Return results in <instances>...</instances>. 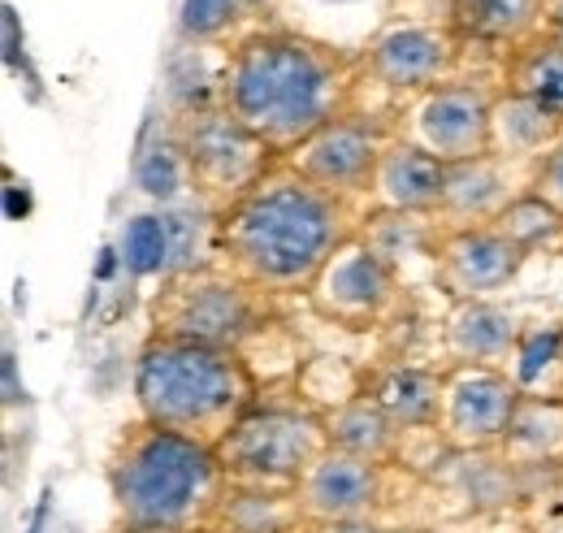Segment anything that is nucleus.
<instances>
[{"label":"nucleus","mask_w":563,"mask_h":533,"mask_svg":"<svg viewBox=\"0 0 563 533\" xmlns=\"http://www.w3.org/2000/svg\"><path fill=\"white\" fill-rule=\"evenodd\" d=\"M364 83L360 53L303 31H247L217 69V105L256 131L278 156L352 109Z\"/></svg>","instance_id":"nucleus-1"},{"label":"nucleus","mask_w":563,"mask_h":533,"mask_svg":"<svg viewBox=\"0 0 563 533\" xmlns=\"http://www.w3.org/2000/svg\"><path fill=\"white\" fill-rule=\"evenodd\" d=\"M364 208L278 165L221 217V265L265 295H308L325 261L360 235Z\"/></svg>","instance_id":"nucleus-2"},{"label":"nucleus","mask_w":563,"mask_h":533,"mask_svg":"<svg viewBox=\"0 0 563 533\" xmlns=\"http://www.w3.org/2000/svg\"><path fill=\"white\" fill-rule=\"evenodd\" d=\"M230 490L217 447L135 416L109 452V494L118 525L212 533Z\"/></svg>","instance_id":"nucleus-3"},{"label":"nucleus","mask_w":563,"mask_h":533,"mask_svg":"<svg viewBox=\"0 0 563 533\" xmlns=\"http://www.w3.org/2000/svg\"><path fill=\"white\" fill-rule=\"evenodd\" d=\"M140 416L217 447L256 403L261 378L234 347H209L187 338H152L135 356Z\"/></svg>","instance_id":"nucleus-4"},{"label":"nucleus","mask_w":563,"mask_h":533,"mask_svg":"<svg viewBox=\"0 0 563 533\" xmlns=\"http://www.w3.org/2000/svg\"><path fill=\"white\" fill-rule=\"evenodd\" d=\"M274 295L256 291L225 265L196 273H165L152 295V338H187L243 351L247 338L269 326Z\"/></svg>","instance_id":"nucleus-5"},{"label":"nucleus","mask_w":563,"mask_h":533,"mask_svg":"<svg viewBox=\"0 0 563 533\" xmlns=\"http://www.w3.org/2000/svg\"><path fill=\"white\" fill-rule=\"evenodd\" d=\"M330 452L325 412L308 403H256L221 443L217 456L230 481L299 486L303 472Z\"/></svg>","instance_id":"nucleus-6"},{"label":"nucleus","mask_w":563,"mask_h":533,"mask_svg":"<svg viewBox=\"0 0 563 533\" xmlns=\"http://www.w3.org/2000/svg\"><path fill=\"white\" fill-rule=\"evenodd\" d=\"M169 134L187 161L191 174V196L209 204L212 213H225L234 200H243L282 156L261 139L247 131L234 113H225L221 105H205V109H183Z\"/></svg>","instance_id":"nucleus-7"},{"label":"nucleus","mask_w":563,"mask_h":533,"mask_svg":"<svg viewBox=\"0 0 563 533\" xmlns=\"http://www.w3.org/2000/svg\"><path fill=\"white\" fill-rule=\"evenodd\" d=\"M520 378L498 365H446L438 438L455 456H494L520 407Z\"/></svg>","instance_id":"nucleus-8"},{"label":"nucleus","mask_w":563,"mask_h":533,"mask_svg":"<svg viewBox=\"0 0 563 533\" xmlns=\"http://www.w3.org/2000/svg\"><path fill=\"white\" fill-rule=\"evenodd\" d=\"M395 134L399 131L390 122H377L360 109H347L343 118L308 134L295 152H286V165L339 200L368 204L377 165H382L386 148L395 143Z\"/></svg>","instance_id":"nucleus-9"},{"label":"nucleus","mask_w":563,"mask_h":533,"mask_svg":"<svg viewBox=\"0 0 563 533\" xmlns=\"http://www.w3.org/2000/svg\"><path fill=\"white\" fill-rule=\"evenodd\" d=\"M308 308L343 330H373L382 326L399 300H404V273L390 265L386 257H377L360 235L347 239L325 269L317 273V282L308 286Z\"/></svg>","instance_id":"nucleus-10"},{"label":"nucleus","mask_w":563,"mask_h":533,"mask_svg":"<svg viewBox=\"0 0 563 533\" xmlns=\"http://www.w3.org/2000/svg\"><path fill=\"white\" fill-rule=\"evenodd\" d=\"M494 100L498 87H486L477 78H446L412 100L404 139L421 143L446 165L477 161L494 152Z\"/></svg>","instance_id":"nucleus-11"},{"label":"nucleus","mask_w":563,"mask_h":533,"mask_svg":"<svg viewBox=\"0 0 563 533\" xmlns=\"http://www.w3.org/2000/svg\"><path fill=\"white\" fill-rule=\"evenodd\" d=\"M468 40L451 26V22H404L382 31L364 53V78L377 83L390 96H408L417 100L429 87L460 78L455 69L464 62Z\"/></svg>","instance_id":"nucleus-12"},{"label":"nucleus","mask_w":563,"mask_h":533,"mask_svg":"<svg viewBox=\"0 0 563 533\" xmlns=\"http://www.w3.org/2000/svg\"><path fill=\"white\" fill-rule=\"evenodd\" d=\"M529 252L516 248L498 226L473 230H442L433 248V282L446 291V300H494L516 282Z\"/></svg>","instance_id":"nucleus-13"},{"label":"nucleus","mask_w":563,"mask_h":533,"mask_svg":"<svg viewBox=\"0 0 563 533\" xmlns=\"http://www.w3.org/2000/svg\"><path fill=\"white\" fill-rule=\"evenodd\" d=\"M299 508L308 525H334V521H373L386 508V465L360 460L343 452H325L317 465L303 472Z\"/></svg>","instance_id":"nucleus-14"},{"label":"nucleus","mask_w":563,"mask_h":533,"mask_svg":"<svg viewBox=\"0 0 563 533\" xmlns=\"http://www.w3.org/2000/svg\"><path fill=\"white\" fill-rule=\"evenodd\" d=\"M525 192V187H520ZM511 187V161L503 156H477L446 165V192L433 213L438 230H473V226H494L498 213L520 196Z\"/></svg>","instance_id":"nucleus-15"},{"label":"nucleus","mask_w":563,"mask_h":533,"mask_svg":"<svg viewBox=\"0 0 563 533\" xmlns=\"http://www.w3.org/2000/svg\"><path fill=\"white\" fill-rule=\"evenodd\" d=\"M520 342H525L520 317L511 308H503L498 300H455L446 308L442 347H446L451 365H498V369H507V360H516Z\"/></svg>","instance_id":"nucleus-16"},{"label":"nucleus","mask_w":563,"mask_h":533,"mask_svg":"<svg viewBox=\"0 0 563 533\" xmlns=\"http://www.w3.org/2000/svg\"><path fill=\"white\" fill-rule=\"evenodd\" d=\"M446 192V161H438L433 152H424L421 143L395 134V143L386 148L373 192H368V208H386V213H417V217H433Z\"/></svg>","instance_id":"nucleus-17"},{"label":"nucleus","mask_w":563,"mask_h":533,"mask_svg":"<svg viewBox=\"0 0 563 533\" xmlns=\"http://www.w3.org/2000/svg\"><path fill=\"white\" fill-rule=\"evenodd\" d=\"M364 391L399 425V434H438L442 416V373L421 365H386L364 378Z\"/></svg>","instance_id":"nucleus-18"},{"label":"nucleus","mask_w":563,"mask_h":533,"mask_svg":"<svg viewBox=\"0 0 563 533\" xmlns=\"http://www.w3.org/2000/svg\"><path fill=\"white\" fill-rule=\"evenodd\" d=\"M560 143L563 113L529 100V96H516V91L498 87V100H494V156H503L511 165H538Z\"/></svg>","instance_id":"nucleus-19"},{"label":"nucleus","mask_w":563,"mask_h":533,"mask_svg":"<svg viewBox=\"0 0 563 533\" xmlns=\"http://www.w3.org/2000/svg\"><path fill=\"white\" fill-rule=\"evenodd\" d=\"M321 412H325V434H330L334 452L360 456V460H377V465L395 460L404 434L364 387L343 395V400H334V407H321Z\"/></svg>","instance_id":"nucleus-20"},{"label":"nucleus","mask_w":563,"mask_h":533,"mask_svg":"<svg viewBox=\"0 0 563 533\" xmlns=\"http://www.w3.org/2000/svg\"><path fill=\"white\" fill-rule=\"evenodd\" d=\"M547 0H451V26L468 44L486 48H516L542 31Z\"/></svg>","instance_id":"nucleus-21"},{"label":"nucleus","mask_w":563,"mask_h":533,"mask_svg":"<svg viewBox=\"0 0 563 533\" xmlns=\"http://www.w3.org/2000/svg\"><path fill=\"white\" fill-rule=\"evenodd\" d=\"M308 525L303 508H299V490L295 486H243L230 481L212 533H286Z\"/></svg>","instance_id":"nucleus-22"},{"label":"nucleus","mask_w":563,"mask_h":533,"mask_svg":"<svg viewBox=\"0 0 563 533\" xmlns=\"http://www.w3.org/2000/svg\"><path fill=\"white\" fill-rule=\"evenodd\" d=\"M511 468H560L563 465V395H520L511 429L498 447Z\"/></svg>","instance_id":"nucleus-23"},{"label":"nucleus","mask_w":563,"mask_h":533,"mask_svg":"<svg viewBox=\"0 0 563 533\" xmlns=\"http://www.w3.org/2000/svg\"><path fill=\"white\" fill-rule=\"evenodd\" d=\"M503 91H516V96H529L547 109L563 113V40L538 31L533 40L507 48L503 57Z\"/></svg>","instance_id":"nucleus-24"},{"label":"nucleus","mask_w":563,"mask_h":533,"mask_svg":"<svg viewBox=\"0 0 563 533\" xmlns=\"http://www.w3.org/2000/svg\"><path fill=\"white\" fill-rule=\"evenodd\" d=\"M494 226H498L516 248H525L529 257H533L538 248H563V213L555 204L542 200V196H533L529 187L498 213Z\"/></svg>","instance_id":"nucleus-25"},{"label":"nucleus","mask_w":563,"mask_h":533,"mask_svg":"<svg viewBox=\"0 0 563 533\" xmlns=\"http://www.w3.org/2000/svg\"><path fill=\"white\" fill-rule=\"evenodd\" d=\"M135 183H140L143 196L161 200L165 208H174L183 192H191V174H187V161L174 143V134L165 131V139L156 148H143V156L135 161Z\"/></svg>","instance_id":"nucleus-26"},{"label":"nucleus","mask_w":563,"mask_h":533,"mask_svg":"<svg viewBox=\"0 0 563 533\" xmlns=\"http://www.w3.org/2000/svg\"><path fill=\"white\" fill-rule=\"evenodd\" d=\"M122 265L135 278H165L169 273V230L161 213H140L122 226Z\"/></svg>","instance_id":"nucleus-27"},{"label":"nucleus","mask_w":563,"mask_h":533,"mask_svg":"<svg viewBox=\"0 0 563 533\" xmlns=\"http://www.w3.org/2000/svg\"><path fill=\"white\" fill-rule=\"evenodd\" d=\"M239 0H183V9H178V31H183V40L187 44H196V48H205L212 40H221L234 22H239Z\"/></svg>","instance_id":"nucleus-28"},{"label":"nucleus","mask_w":563,"mask_h":533,"mask_svg":"<svg viewBox=\"0 0 563 533\" xmlns=\"http://www.w3.org/2000/svg\"><path fill=\"white\" fill-rule=\"evenodd\" d=\"M533 196H542L547 204H555L563 213V143L551 148L538 165H529V183H525Z\"/></svg>","instance_id":"nucleus-29"},{"label":"nucleus","mask_w":563,"mask_h":533,"mask_svg":"<svg viewBox=\"0 0 563 533\" xmlns=\"http://www.w3.org/2000/svg\"><path fill=\"white\" fill-rule=\"evenodd\" d=\"M312 533H399L395 525H386L382 516L373 521H334V525H312Z\"/></svg>","instance_id":"nucleus-30"},{"label":"nucleus","mask_w":563,"mask_h":533,"mask_svg":"<svg viewBox=\"0 0 563 533\" xmlns=\"http://www.w3.org/2000/svg\"><path fill=\"white\" fill-rule=\"evenodd\" d=\"M542 31L563 40V0H547V18H542Z\"/></svg>","instance_id":"nucleus-31"},{"label":"nucleus","mask_w":563,"mask_h":533,"mask_svg":"<svg viewBox=\"0 0 563 533\" xmlns=\"http://www.w3.org/2000/svg\"><path fill=\"white\" fill-rule=\"evenodd\" d=\"M113 533H191V530H140V525H113Z\"/></svg>","instance_id":"nucleus-32"},{"label":"nucleus","mask_w":563,"mask_h":533,"mask_svg":"<svg viewBox=\"0 0 563 533\" xmlns=\"http://www.w3.org/2000/svg\"><path fill=\"white\" fill-rule=\"evenodd\" d=\"M286 533H312V525H299V530H286Z\"/></svg>","instance_id":"nucleus-33"},{"label":"nucleus","mask_w":563,"mask_h":533,"mask_svg":"<svg viewBox=\"0 0 563 533\" xmlns=\"http://www.w3.org/2000/svg\"><path fill=\"white\" fill-rule=\"evenodd\" d=\"M560 395H563V387H560Z\"/></svg>","instance_id":"nucleus-34"},{"label":"nucleus","mask_w":563,"mask_h":533,"mask_svg":"<svg viewBox=\"0 0 563 533\" xmlns=\"http://www.w3.org/2000/svg\"><path fill=\"white\" fill-rule=\"evenodd\" d=\"M239 4H243V0H239Z\"/></svg>","instance_id":"nucleus-35"}]
</instances>
